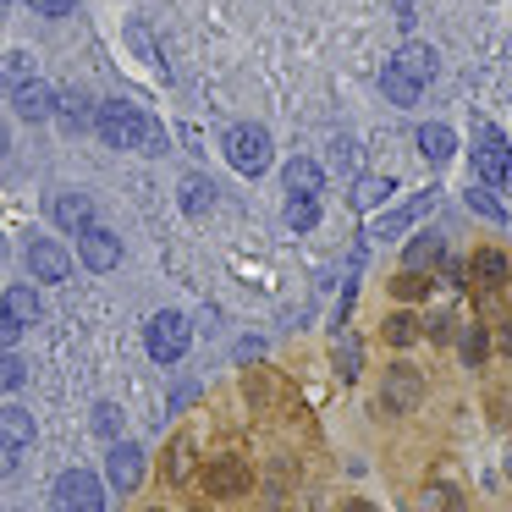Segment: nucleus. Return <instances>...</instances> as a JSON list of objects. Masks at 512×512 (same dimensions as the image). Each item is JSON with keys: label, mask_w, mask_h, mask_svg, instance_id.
<instances>
[{"label": "nucleus", "mask_w": 512, "mask_h": 512, "mask_svg": "<svg viewBox=\"0 0 512 512\" xmlns=\"http://www.w3.org/2000/svg\"><path fill=\"white\" fill-rule=\"evenodd\" d=\"M94 133H100L111 149H166L160 127L149 122V116L138 111V105H127V100H105V105H94Z\"/></svg>", "instance_id": "f257e3e1"}, {"label": "nucleus", "mask_w": 512, "mask_h": 512, "mask_svg": "<svg viewBox=\"0 0 512 512\" xmlns=\"http://www.w3.org/2000/svg\"><path fill=\"white\" fill-rule=\"evenodd\" d=\"M474 171H479V188H507L512 182V149L501 144V133L490 122L474 127Z\"/></svg>", "instance_id": "f03ea898"}, {"label": "nucleus", "mask_w": 512, "mask_h": 512, "mask_svg": "<svg viewBox=\"0 0 512 512\" xmlns=\"http://www.w3.org/2000/svg\"><path fill=\"white\" fill-rule=\"evenodd\" d=\"M50 507L56 512H105V485L89 474V468H67L50 490Z\"/></svg>", "instance_id": "7ed1b4c3"}, {"label": "nucleus", "mask_w": 512, "mask_h": 512, "mask_svg": "<svg viewBox=\"0 0 512 512\" xmlns=\"http://www.w3.org/2000/svg\"><path fill=\"white\" fill-rule=\"evenodd\" d=\"M144 347H149V358L155 364H177L182 353H188V320L182 314H155V320L144 325Z\"/></svg>", "instance_id": "20e7f679"}, {"label": "nucleus", "mask_w": 512, "mask_h": 512, "mask_svg": "<svg viewBox=\"0 0 512 512\" xmlns=\"http://www.w3.org/2000/svg\"><path fill=\"white\" fill-rule=\"evenodd\" d=\"M226 160H232L243 177H259L270 166V133L265 127H232L226 133Z\"/></svg>", "instance_id": "39448f33"}, {"label": "nucleus", "mask_w": 512, "mask_h": 512, "mask_svg": "<svg viewBox=\"0 0 512 512\" xmlns=\"http://www.w3.org/2000/svg\"><path fill=\"white\" fill-rule=\"evenodd\" d=\"M419 397H424V375H419V369H408V364L386 369V380H380V408H386V413H413V408H419Z\"/></svg>", "instance_id": "423d86ee"}, {"label": "nucleus", "mask_w": 512, "mask_h": 512, "mask_svg": "<svg viewBox=\"0 0 512 512\" xmlns=\"http://www.w3.org/2000/svg\"><path fill=\"white\" fill-rule=\"evenodd\" d=\"M78 259H83L89 270H100V276H105V270L122 265V237L105 232V226H83V232H78Z\"/></svg>", "instance_id": "0eeeda50"}, {"label": "nucleus", "mask_w": 512, "mask_h": 512, "mask_svg": "<svg viewBox=\"0 0 512 512\" xmlns=\"http://www.w3.org/2000/svg\"><path fill=\"white\" fill-rule=\"evenodd\" d=\"M105 479H111L116 490H138V479H144V452H138L133 441H116L111 446V457H105Z\"/></svg>", "instance_id": "6e6552de"}, {"label": "nucleus", "mask_w": 512, "mask_h": 512, "mask_svg": "<svg viewBox=\"0 0 512 512\" xmlns=\"http://www.w3.org/2000/svg\"><path fill=\"white\" fill-rule=\"evenodd\" d=\"M28 270H34L39 281H67L72 276V254L61 243H50V237H34V243H28Z\"/></svg>", "instance_id": "1a4fd4ad"}, {"label": "nucleus", "mask_w": 512, "mask_h": 512, "mask_svg": "<svg viewBox=\"0 0 512 512\" xmlns=\"http://www.w3.org/2000/svg\"><path fill=\"white\" fill-rule=\"evenodd\" d=\"M391 67H397L408 83H419V89H424V83H435V72H441V56H435L430 45H419V39H408V45L397 50V61H391Z\"/></svg>", "instance_id": "9d476101"}, {"label": "nucleus", "mask_w": 512, "mask_h": 512, "mask_svg": "<svg viewBox=\"0 0 512 512\" xmlns=\"http://www.w3.org/2000/svg\"><path fill=\"white\" fill-rule=\"evenodd\" d=\"M50 116H61L67 133H89V127H94V100L83 89H61L56 105H50Z\"/></svg>", "instance_id": "9b49d317"}, {"label": "nucleus", "mask_w": 512, "mask_h": 512, "mask_svg": "<svg viewBox=\"0 0 512 512\" xmlns=\"http://www.w3.org/2000/svg\"><path fill=\"white\" fill-rule=\"evenodd\" d=\"M50 215H56L61 232H83V226H94V199L89 193H56V199H50Z\"/></svg>", "instance_id": "f8f14e48"}, {"label": "nucleus", "mask_w": 512, "mask_h": 512, "mask_svg": "<svg viewBox=\"0 0 512 512\" xmlns=\"http://www.w3.org/2000/svg\"><path fill=\"white\" fill-rule=\"evenodd\" d=\"M12 105H17V116H23V122H45L50 105H56V94H50L39 78H28V83H17V89H12Z\"/></svg>", "instance_id": "ddd939ff"}, {"label": "nucleus", "mask_w": 512, "mask_h": 512, "mask_svg": "<svg viewBox=\"0 0 512 512\" xmlns=\"http://www.w3.org/2000/svg\"><path fill=\"white\" fill-rule=\"evenodd\" d=\"M182 215H193V221H204V215L215 210V182L210 177H199V171H193V177H182Z\"/></svg>", "instance_id": "4468645a"}, {"label": "nucleus", "mask_w": 512, "mask_h": 512, "mask_svg": "<svg viewBox=\"0 0 512 512\" xmlns=\"http://www.w3.org/2000/svg\"><path fill=\"white\" fill-rule=\"evenodd\" d=\"M413 144H419V155H424V160H435V166L457 155V133H452V127H441V122H424Z\"/></svg>", "instance_id": "2eb2a0df"}, {"label": "nucleus", "mask_w": 512, "mask_h": 512, "mask_svg": "<svg viewBox=\"0 0 512 512\" xmlns=\"http://www.w3.org/2000/svg\"><path fill=\"white\" fill-rule=\"evenodd\" d=\"M281 182H287V193H303V199H320V188H325V171L314 166V160H287V171H281Z\"/></svg>", "instance_id": "dca6fc26"}, {"label": "nucleus", "mask_w": 512, "mask_h": 512, "mask_svg": "<svg viewBox=\"0 0 512 512\" xmlns=\"http://www.w3.org/2000/svg\"><path fill=\"white\" fill-rule=\"evenodd\" d=\"M0 446H12V452L34 446V419H28V408H0Z\"/></svg>", "instance_id": "f3484780"}, {"label": "nucleus", "mask_w": 512, "mask_h": 512, "mask_svg": "<svg viewBox=\"0 0 512 512\" xmlns=\"http://www.w3.org/2000/svg\"><path fill=\"white\" fill-rule=\"evenodd\" d=\"M430 204H435V193H419V199H413V204H402V210H391V215H386V221H375V237H380V243H386V237H397V232H408V226H413V221H419V215H424V210H430Z\"/></svg>", "instance_id": "a211bd4d"}, {"label": "nucleus", "mask_w": 512, "mask_h": 512, "mask_svg": "<svg viewBox=\"0 0 512 512\" xmlns=\"http://www.w3.org/2000/svg\"><path fill=\"white\" fill-rule=\"evenodd\" d=\"M204 485H210L215 496H237V490L248 485V474H243V463L221 457V463H210V468H204Z\"/></svg>", "instance_id": "6ab92c4d"}, {"label": "nucleus", "mask_w": 512, "mask_h": 512, "mask_svg": "<svg viewBox=\"0 0 512 512\" xmlns=\"http://www.w3.org/2000/svg\"><path fill=\"white\" fill-rule=\"evenodd\" d=\"M468 270H474V281H479V287H501V281H507V254H501V248H479V254H474V265H468Z\"/></svg>", "instance_id": "aec40b11"}, {"label": "nucleus", "mask_w": 512, "mask_h": 512, "mask_svg": "<svg viewBox=\"0 0 512 512\" xmlns=\"http://www.w3.org/2000/svg\"><path fill=\"white\" fill-rule=\"evenodd\" d=\"M0 309L12 314L17 325H34L39 314H45V303H39V292H34V287H12V292H6V303H0Z\"/></svg>", "instance_id": "412c9836"}, {"label": "nucleus", "mask_w": 512, "mask_h": 512, "mask_svg": "<svg viewBox=\"0 0 512 512\" xmlns=\"http://www.w3.org/2000/svg\"><path fill=\"white\" fill-rule=\"evenodd\" d=\"M391 199V177H358L353 182V204L358 210H375V204Z\"/></svg>", "instance_id": "4be33fe9"}, {"label": "nucleus", "mask_w": 512, "mask_h": 512, "mask_svg": "<svg viewBox=\"0 0 512 512\" xmlns=\"http://www.w3.org/2000/svg\"><path fill=\"white\" fill-rule=\"evenodd\" d=\"M380 89H386V100H391V105H419V83H408L397 67L380 72Z\"/></svg>", "instance_id": "5701e85b"}, {"label": "nucleus", "mask_w": 512, "mask_h": 512, "mask_svg": "<svg viewBox=\"0 0 512 512\" xmlns=\"http://www.w3.org/2000/svg\"><path fill=\"white\" fill-rule=\"evenodd\" d=\"M320 221V199H303V193H287V226L292 232H309Z\"/></svg>", "instance_id": "b1692460"}, {"label": "nucleus", "mask_w": 512, "mask_h": 512, "mask_svg": "<svg viewBox=\"0 0 512 512\" xmlns=\"http://www.w3.org/2000/svg\"><path fill=\"white\" fill-rule=\"evenodd\" d=\"M419 512H463V496H457L452 485H424Z\"/></svg>", "instance_id": "393cba45"}, {"label": "nucleus", "mask_w": 512, "mask_h": 512, "mask_svg": "<svg viewBox=\"0 0 512 512\" xmlns=\"http://www.w3.org/2000/svg\"><path fill=\"white\" fill-rule=\"evenodd\" d=\"M463 199H468V210H474V215H485V221H507V210H501L496 188H479V182H474V188H468Z\"/></svg>", "instance_id": "a878e982"}, {"label": "nucleus", "mask_w": 512, "mask_h": 512, "mask_svg": "<svg viewBox=\"0 0 512 512\" xmlns=\"http://www.w3.org/2000/svg\"><path fill=\"white\" fill-rule=\"evenodd\" d=\"M435 259H441V237H435V232H424V237H413V243H408V270H430Z\"/></svg>", "instance_id": "bb28decb"}, {"label": "nucleus", "mask_w": 512, "mask_h": 512, "mask_svg": "<svg viewBox=\"0 0 512 512\" xmlns=\"http://www.w3.org/2000/svg\"><path fill=\"white\" fill-rule=\"evenodd\" d=\"M457 353H463V364H468V369H479V364H485V353H490L485 331H479V325H468L463 342H457Z\"/></svg>", "instance_id": "cd10ccee"}, {"label": "nucleus", "mask_w": 512, "mask_h": 512, "mask_svg": "<svg viewBox=\"0 0 512 512\" xmlns=\"http://www.w3.org/2000/svg\"><path fill=\"white\" fill-rule=\"evenodd\" d=\"M386 342H391V347L419 342V320H413V314H391V320H386Z\"/></svg>", "instance_id": "c85d7f7f"}, {"label": "nucleus", "mask_w": 512, "mask_h": 512, "mask_svg": "<svg viewBox=\"0 0 512 512\" xmlns=\"http://www.w3.org/2000/svg\"><path fill=\"white\" fill-rule=\"evenodd\" d=\"M28 380V364L17 353H0V391H17Z\"/></svg>", "instance_id": "c756f323"}, {"label": "nucleus", "mask_w": 512, "mask_h": 512, "mask_svg": "<svg viewBox=\"0 0 512 512\" xmlns=\"http://www.w3.org/2000/svg\"><path fill=\"white\" fill-rule=\"evenodd\" d=\"M430 292V276L424 270H408V276H397V298H424Z\"/></svg>", "instance_id": "7c9ffc66"}, {"label": "nucleus", "mask_w": 512, "mask_h": 512, "mask_svg": "<svg viewBox=\"0 0 512 512\" xmlns=\"http://www.w3.org/2000/svg\"><path fill=\"white\" fill-rule=\"evenodd\" d=\"M94 430H100V435H116V430H122V408L100 402V408H94Z\"/></svg>", "instance_id": "2f4dec72"}, {"label": "nucleus", "mask_w": 512, "mask_h": 512, "mask_svg": "<svg viewBox=\"0 0 512 512\" xmlns=\"http://www.w3.org/2000/svg\"><path fill=\"white\" fill-rule=\"evenodd\" d=\"M0 72H6V83L17 89V83L34 78V61H28V56H6V67H0Z\"/></svg>", "instance_id": "473e14b6"}, {"label": "nucleus", "mask_w": 512, "mask_h": 512, "mask_svg": "<svg viewBox=\"0 0 512 512\" xmlns=\"http://www.w3.org/2000/svg\"><path fill=\"white\" fill-rule=\"evenodd\" d=\"M336 358H342V380H353V375H358V342H353V336H342Z\"/></svg>", "instance_id": "72a5a7b5"}, {"label": "nucleus", "mask_w": 512, "mask_h": 512, "mask_svg": "<svg viewBox=\"0 0 512 512\" xmlns=\"http://www.w3.org/2000/svg\"><path fill=\"white\" fill-rule=\"evenodd\" d=\"M17 336H23V325H17L12 314L0 309V353H12V347H17Z\"/></svg>", "instance_id": "f704fd0d"}, {"label": "nucleus", "mask_w": 512, "mask_h": 512, "mask_svg": "<svg viewBox=\"0 0 512 512\" xmlns=\"http://www.w3.org/2000/svg\"><path fill=\"white\" fill-rule=\"evenodd\" d=\"M331 166H342V171H353V166H358V149L347 144V138H336V144H331Z\"/></svg>", "instance_id": "c9c22d12"}, {"label": "nucleus", "mask_w": 512, "mask_h": 512, "mask_svg": "<svg viewBox=\"0 0 512 512\" xmlns=\"http://www.w3.org/2000/svg\"><path fill=\"white\" fill-rule=\"evenodd\" d=\"M193 446L188 441H177V446H171V479H188V463H193Z\"/></svg>", "instance_id": "e433bc0d"}, {"label": "nucleus", "mask_w": 512, "mask_h": 512, "mask_svg": "<svg viewBox=\"0 0 512 512\" xmlns=\"http://www.w3.org/2000/svg\"><path fill=\"white\" fill-rule=\"evenodd\" d=\"M28 6H34L39 17H67L72 6H78V0H28Z\"/></svg>", "instance_id": "4c0bfd02"}, {"label": "nucleus", "mask_w": 512, "mask_h": 512, "mask_svg": "<svg viewBox=\"0 0 512 512\" xmlns=\"http://www.w3.org/2000/svg\"><path fill=\"white\" fill-rule=\"evenodd\" d=\"M12 468H17V452L12 446H0V474H12Z\"/></svg>", "instance_id": "58836bf2"}, {"label": "nucleus", "mask_w": 512, "mask_h": 512, "mask_svg": "<svg viewBox=\"0 0 512 512\" xmlns=\"http://www.w3.org/2000/svg\"><path fill=\"white\" fill-rule=\"evenodd\" d=\"M501 353L512 358V325H507V331H501Z\"/></svg>", "instance_id": "ea45409f"}, {"label": "nucleus", "mask_w": 512, "mask_h": 512, "mask_svg": "<svg viewBox=\"0 0 512 512\" xmlns=\"http://www.w3.org/2000/svg\"><path fill=\"white\" fill-rule=\"evenodd\" d=\"M342 512H375V507H369V501H347Z\"/></svg>", "instance_id": "a19ab883"}, {"label": "nucleus", "mask_w": 512, "mask_h": 512, "mask_svg": "<svg viewBox=\"0 0 512 512\" xmlns=\"http://www.w3.org/2000/svg\"><path fill=\"white\" fill-rule=\"evenodd\" d=\"M6 149H12V138H6V127H0V155H6Z\"/></svg>", "instance_id": "79ce46f5"}, {"label": "nucleus", "mask_w": 512, "mask_h": 512, "mask_svg": "<svg viewBox=\"0 0 512 512\" xmlns=\"http://www.w3.org/2000/svg\"><path fill=\"white\" fill-rule=\"evenodd\" d=\"M402 6H413V0H402Z\"/></svg>", "instance_id": "37998d69"}]
</instances>
